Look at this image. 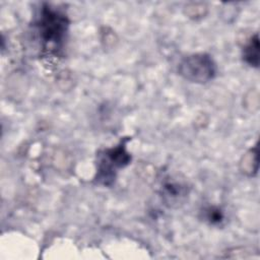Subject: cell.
<instances>
[{
  "mask_svg": "<svg viewBox=\"0 0 260 260\" xmlns=\"http://www.w3.org/2000/svg\"><path fill=\"white\" fill-rule=\"evenodd\" d=\"M179 74L195 83H206L216 75V64L210 55L196 53L181 60L178 67Z\"/></svg>",
  "mask_w": 260,
  "mask_h": 260,
  "instance_id": "cell-3",
  "label": "cell"
},
{
  "mask_svg": "<svg viewBox=\"0 0 260 260\" xmlns=\"http://www.w3.org/2000/svg\"><path fill=\"white\" fill-rule=\"evenodd\" d=\"M243 59L244 61L252 66L258 67L259 66V39L258 34H255L251 37L248 43L243 48Z\"/></svg>",
  "mask_w": 260,
  "mask_h": 260,
  "instance_id": "cell-4",
  "label": "cell"
},
{
  "mask_svg": "<svg viewBox=\"0 0 260 260\" xmlns=\"http://www.w3.org/2000/svg\"><path fill=\"white\" fill-rule=\"evenodd\" d=\"M68 26L69 20L62 11L48 4L42 7L36 28L44 53L50 56L59 54L64 46Z\"/></svg>",
  "mask_w": 260,
  "mask_h": 260,
  "instance_id": "cell-1",
  "label": "cell"
},
{
  "mask_svg": "<svg viewBox=\"0 0 260 260\" xmlns=\"http://www.w3.org/2000/svg\"><path fill=\"white\" fill-rule=\"evenodd\" d=\"M131 160V155L126 150V141L107 148L98 154L96 180L100 184L109 186L116 178L119 169L126 167Z\"/></svg>",
  "mask_w": 260,
  "mask_h": 260,
  "instance_id": "cell-2",
  "label": "cell"
},
{
  "mask_svg": "<svg viewBox=\"0 0 260 260\" xmlns=\"http://www.w3.org/2000/svg\"><path fill=\"white\" fill-rule=\"evenodd\" d=\"M205 211H206L205 218L211 224H219L224 218L222 211L217 207H212L211 206V207H208Z\"/></svg>",
  "mask_w": 260,
  "mask_h": 260,
  "instance_id": "cell-5",
  "label": "cell"
}]
</instances>
